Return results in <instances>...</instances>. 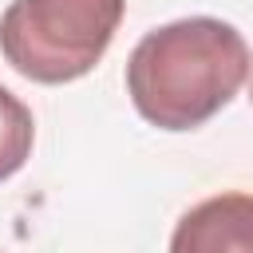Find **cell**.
I'll use <instances>...</instances> for the list:
<instances>
[{"mask_svg": "<svg viewBox=\"0 0 253 253\" xmlns=\"http://www.w3.org/2000/svg\"><path fill=\"white\" fill-rule=\"evenodd\" d=\"M170 253H253V194H213L186 210Z\"/></svg>", "mask_w": 253, "mask_h": 253, "instance_id": "cell-3", "label": "cell"}, {"mask_svg": "<svg viewBox=\"0 0 253 253\" xmlns=\"http://www.w3.org/2000/svg\"><path fill=\"white\" fill-rule=\"evenodd\" d=\"M245 36L217 16H186L146 32L126 59V95L158 130L210 123L245 83Z\"/></svg>", "mask_w": 253, "mask_h": 253, "instance_id": "cell-1", "label": "cell"}, {"mask_svg": "<svg viewBox=\"0 0 253 253\" xmlns=\"http://www.w3.org/2000/svg\"><path fill=\"white\" fill-rule=\"evenodd\" d=\"M126 0H12L0 16V51L32 83L83 79L111 47Z\"/></svg>", "mask_w": 253, "mask_h": 253, "instance_id": "cell-2", "label": "cell"}, {"mask_svg": "<svg viewBox=\"0 0 253 253\" xmlns=\"http://www.w3.org/2000/svg\"><path fill=\"white\" fill-rule=\"evenodd\" d=\"M245 79H249V99H253V59H249V75Z\"/></svg>", "mask_w": 253, "mask_h": 253, "instance_id": "cell-5", "label": "cell"}, {"mask_svg": "<svg viewBox=\"0 0 253 253\" xmlns=\"http://www.w3.org/2000/svg\"><path fill=\"white\" fill-rule=\"evenodd\" d=\"M32 142H36L32 111L8 87H0V182L24 170V162L32 158Z\"/></svg>", "mask_w": 253, "mask_h": 253, "instance_id": "cell-4", "label": "cell"}]
</instances>
